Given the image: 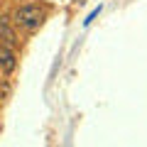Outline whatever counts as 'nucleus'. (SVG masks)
<instances>
[{
	"mask_svg": "<svg viewBox=\"0 0 147 147\" xmlns=\"http://www.w3.org/2000/svg\"><path fill=\"white\" fill-rule=\"evenodd\" d=\"M12 22L17 27H22V30H37L44 22V10L39 5H22V7L15 10Z\"/></svg>",
	"mask_w": 147,
	"mask_h": 147,
	"instance_id": "f257e3e1",
	"label": "nucleus"
},
{
	"mask_svg": "<svg viewBox=\"0 0 147 147\" xmlns=\"http://www.w3.org/2000/svg\"><path fill=\"white\" fill-rule=\"evenodd\" d=\"M0 44H5V47L15 49L17 44H20V39H17L15 30L10 27V20L7 17H0Z\"/></svg>",
	"mask_w": 147,
	"mask_h": 147,
	"instance_id": "f03ea898",
	"label": "nucleus"
},
{
	"mask_svg": "<svg viewBox=\"0 0 147 147\" xmlns=\"http://www.w3.org/2000/svg\"><path fill=\"white\" fill-rule=\"evenodd\" d=\"M15 64H17L15 52L10 47H5V44H0V74H12Z\"/></svg>",
	"mask_w": 147,
	"mask_h": 147,
	"instance_id": "7ed1b4c3",
	"label": "nucleus"
}]
</instances>
